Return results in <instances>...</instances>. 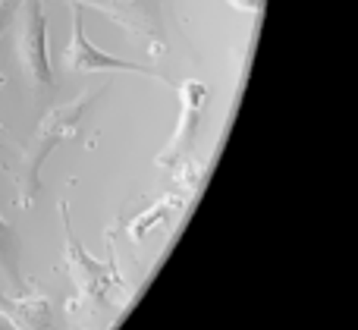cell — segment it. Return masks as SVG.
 <instances>
[{"label": "cell", "mask_w": 358, "mask_h": 330, "mask_svg": "<svg viewBox=\"0 0 358 330\" xmlns=\"http://www.w3.org/2000/svg\"><path fill=\"white\" fill-rule=\"evenodd\" d=\"M98 94H82V98L69 101V104H60V107H50L48 113L41 117V123L35 126L29 138V148H25V157H22V180H19V205L29 208L35 205L38 199V189H41V167L63 142L79 132L82 120L88 117V110L94 107Z\"/></svg>", "instance_id": "cell-1"}, {"label": "cell", "mask_w": 358, "mask_h": 330, "mask_svg": "<svg viewBox=\"0 0 358 330\" xmlns=\"http://www.w3.org/2000/svg\"><path fill=\"white\" fill-rule=\"evenodd\" d=\"M60 217H63V233H66V268L73 274L76 293L79 302L94 312H107V308H117L129 299L126 293V280L120 277L117 258H113V245H110V258L98 261L85 245L79 243V236L73 233V217H69V205H60Z\"/></svg>", "instance_id": "cell-2"}, {"label": "cell", "mask_w": 358, "mask_h": 330, "mask_svg": "<svg viewBox=\"0 0 358 330\" xmlns=\"http://www.w3.org/2000/svg\"><path fill=\"white\" fill-rule=\"evenodd\" d=\"M16 50L25 82L38 94H48L54 88V69L48 60V13L41 0H22V29H19Z\"/></svg>", "instance_id": "cell-3"}, {"label": "cell", "mask_w": 358, "mask_h": 330, "mask_svg": "<svg viewBox=\"0 0 358 330\" xmlns=\"http://www.w3.org/2000/svg\"><path fill=\"white\" fill-rule=\"evenodd\" d=\"M176 94H179L176 129H173V136H170L167 148L155 157V164L164 170H176L179 164H185L192 157L198 126H201V117H204V104H208V85L198 79H185L176 85Z\"/></svg>", "instance_id": "cell-4"}, {"label": "cell", "mask_w": 358, "mask_h": 330, "mask_svg": "<svg viewBox=\"0 0 358 330\" xmlns=\"http://www.w3.org/2000/svg\"><path fill=\"white\" fill-rule=\"evenodd\" d=\"M63 60L73 73H138L148 76V79H164L157 69L145 66V63L136 60H123V57H113L98 50L85 35V25H82V6L73 3V35H69V44L63 50ZM167 82V79H164Z\"/></svg>", "instance_id": "cell-5"}, {"label": "cell", "mask_w": 358, "mask_h": 330, "mask_svg": "<svg viewBox=\"0 0 358 330\" xmlns=\"http://www.w3.org/2000/svg\"><path fill=\"white\" fill-rule=\"evenodd\" d=\"M79 6L104 10L113 22L126 31L145 38L151 50H164V22H161V0H73Z\"/></svg>", "instance_id": "cell-6"}, {"label": "cell", "mask_w": 358, "mask_h": 330, "mask_svg": "<svg viewBox=\"0 0 358 330\" xmlns=\"http://www.w3.org/2000/svg\"><path fill=\"white\" fill-rule=\"evenodd\" d=\"M0 315L19 330H57V312L48 296H0Z\"/></svg>", "instance_id": "cell-7"}, {"label": "cell", "mask_w": 358, "mask_h": 330, "mask_svg": "<svg viewBox=\"0 0 358 330\" xmlns=\"http://www.w3.org/2000/svg\"><path fill=\"white\" fill-rule=\"evenodd\" d=\"M0 268L6 271V277L13 280V287H25L22 271H19V249H16V233L13 227L0 217Z\"/></svg>", "instance_id": "cell-8"}, {"label": "cell", "mask_w": 358, "mask_h": 330, "mask_svg": "<svg viewBox=\"0 0 358 330\" xmlns=\"http://www.w3.org/2000/svg\"><path fill=\"white\" fill-rule=\"evenodd\" d=\"M13 22V6L10 0H0V35H3V29Z\"/></svg>", "instance_id": "cell-9"}, {"label": "cell", "mask_w": 358, "mask_h": 330, "mask_svg": "<svg viewBox=\"0 0 358 330\" xmlns=\"http://www.w3.org/2000/svg\"><path fill=\"white\" fill-rule=\"evenodd\" d=\"M233 10H242V13H258L261 10V0H229Z\"/></svg>", "instance_id": "cell-10"}, {"label": "cell", "mask_w": 358, "mask_h": 330, "mask_svg": "<svg viewBox=\"0 0 358 330\" xmlns=\"http://www.w3.org/2000/svg\"><path fill=\"white\" fill-rule=\"evenodd\" d=\"M0 330H19L16 324H13L10 318H6V315H0Z\"/></svg>", "instance_id": "cell-11"}, {"label": "cell", "mask_w": 358, "mask_h": 330, "mask_svg": "<svg viewBox=\"0 0 358 330\" xmlns=\"http://www.w3.org/2000/svg\"><path fill=\"white\" fill-rule=\"evenodd\" d=\"M0 132H3V123H0Z\"/></svg>", "instance_id": "cell-12"}]
</instances>
